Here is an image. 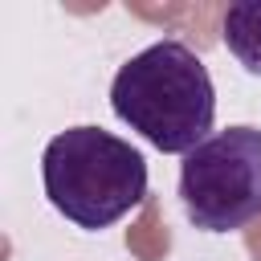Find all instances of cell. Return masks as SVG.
Here are the masks:
<instances>
[{
  "mask_svg": "<svg viewBox=\"0 0 261 261\" xmlns=\"http://www.w3.org/2000/svg\"><path fill=\"white\" fill-rule=\"evenodd\" d=\"M114 114L167 155L196 151L216 118V90L184 41H155L135 53L110 86Z\"/></svg>",
  "mask_w": 261,
  "mask_h": 261,
  "instance_id": "1",
  "label": "cell"
},
{
  "mask_svg": "<svg viewBox=\"0 0 261 261\" xmlns=\"http://www.w3.org/2000/svg\"><path fill=\"white\" fill-rule=\"evenodd\" d=\"M49 204L77 228H106L135 204H147V159L102 126H69L41 155Z\"/></svg>",
  "mask_w": 261,
  "mask_h": 261,
  "instance_id": "2",
  "label": "cell"
},
{
  "mask_svg": "<svg viewBox=\"0 0 261 261\" xmlns=\"http://www.w3.org/2000/svg\"><path fill=\"white\" fill-rule=\"evenodd\" d=\"M179 196L196 228L228 232L261 220V126H228L184 155Z\"/></svg>",
  "mask_w": 261,
  "mask_h": 261,
  "instance_id": "3",
  "label": "cell"
},
{
  "mask_svg": "<svg viewBox=\"0 0 261 261\" xmlns=\"http://www.w3.org/2000/svg\"><path fill=\"white\" fill-rule=\"evenodd\" d=\"M220 37L228 45V53L261 77V0H241L228 4L220 16Z\"/></svg>",
  "mask_w": 261,
  "mask_h": 261,
  "instance_id": "4",
  "label": "cell"
},
{
  "mask_svg": "<svg viewBox=\"0 0 261 261\" xmlns=\"http://www.w3.org/2000/svg\"><path fill=\"white\" fill-rule=\"evenodd\" d=\"M126 245L139 253V261H159V257L167 253L171 237H167V224H163V216H159V204H155V200H147V204H143V220L126 232Z\"/></svg>",
  "mask_w": 261,
  "mask_h": 261,
  "instance_id": "5",
  "label": "cell"
},
{
  "mask_svg": "<svg viewBox=\"0 0 261 261\" xmlns=\"http://www.w3.org/2000/svg\"><path fill=\"white\" fill-rule=\"evenodd\" d=\"M249 253H253V261H261V220H257V228H249Z\"/></svg>",
  "mask_w": 261,
  "mask_h": 261,
  "instance_id": "6",
  "label": "cell"
}]
</instances>
